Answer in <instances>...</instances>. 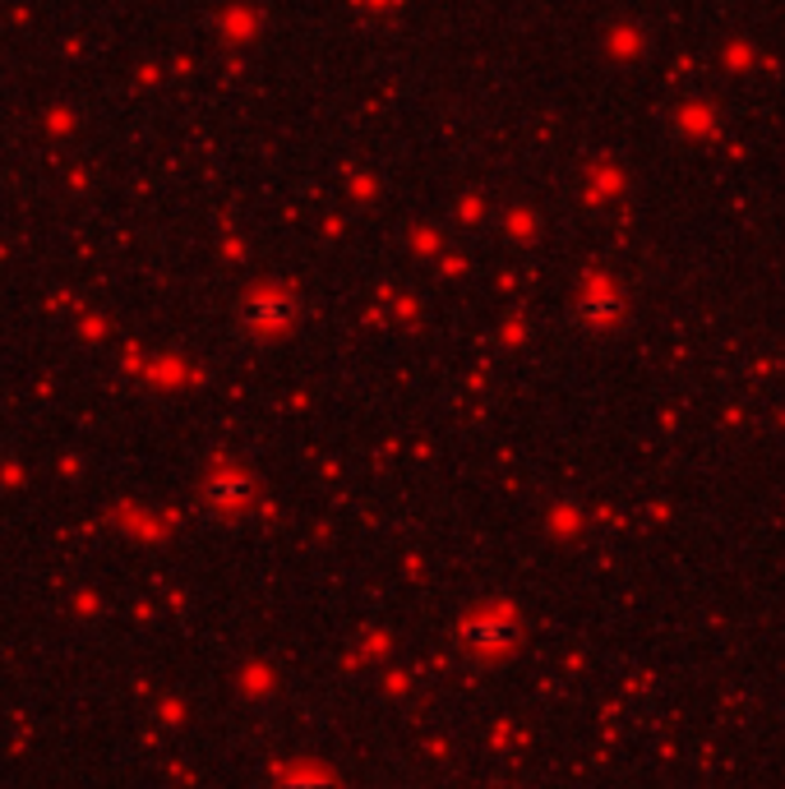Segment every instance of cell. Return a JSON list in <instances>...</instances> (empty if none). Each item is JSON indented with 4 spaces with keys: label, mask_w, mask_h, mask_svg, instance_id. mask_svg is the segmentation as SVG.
Listing matches in <instances>:
<instances>
[{
    "label": "cell",
    "mask_w": 785,
    "mask_h": 789,
    "mask_svg": "<svg viewBox=\"0 0 785 789\" xmlns=\"http://www.w3.org/2000/svg\"><path fill=\"white\" fill-rule=\"evenodd\" d=\"M301 319V296L292 292H259L236 305V328L255 342H273Z\"/></svg>",
    "instance_id": "1"
},
{
    "label": "cell",
    "mask_w": 785,
    "mask_h": 789,
    "mask_svg": "<svg viewBox=\"0 0 785 789\" xmlns=\"http://www.w3.org/2000/svg\"><path fill=\"white\" fill-rule=\"evenodd\" d=\"M259 494L255 476H245V471L236 466H223V471H213V476L195 490V509L208 517V522H232L241 509H249Z\"/></svg>",
    "instance_id": "2"
},
{
    "label": "cell",
    "mask_w": 785,
    "mask_h": 789,
    "mask_svg": "<svg viewBox=\"0 0 785 789\" xmlns=\"http://www.w3.org/2000/svg\"><path fill=\"white\" fill-rule=\"evenodd\" d=\"M513 638H518V623L509 614H471L458 628V647L471 655H499L513 647Z\"/></svg>",
    "instance_id": "3"
},
{
    "label": "cell",
    "mask_w": 785,
    "mask_h": 789,
    "mask_svg": "<svg viewBox=\"0 0 785 789\" xmlns=\"http://www.w3.org/2000/svg\"><path fill=\"white\" fill-rule=\"evenodd\" d=\"M573 319L578 324H615L619 319V300L615 296H582L573 305Z\"/></svg>",
    "instance_id": "4"
}]
</instances>
